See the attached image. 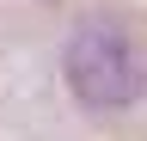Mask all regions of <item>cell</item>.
<instances>
[{
    "mask_svg": "<svg viewBox=\"0 0 147 141\" xmlns=\"http://www.w3.org/2000/svg\"><path fill=\"white\" fill-rule=\"evenodd\" d=\"M61 74L86 111H129L141 98V55L117 25H80L67 37Z\"/></svg>",
    "mask_w": 147,
    "mask_h": 141,
    "instance_id": "cell-1",
    "label": "cell"
}]
</instances>
